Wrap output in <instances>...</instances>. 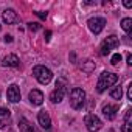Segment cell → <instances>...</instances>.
I'll return each mask as SVG.
<instances>
[{
	"label": "cell",
	"instance_id": "15",
	"mask_svg": "<svg viewBox=\"0 0 132 132\" xmlns=\"http://www.w3.org/2000/svg\"><path fill=\"white\" fill-rule=\"evenodd\" d=\"M117 112H118V106H113V104H106L103 107V113L107 120H113L117 117Z\"/></svg>",
	"mask_w": 132,
	"mask_h": 132
},
{
	"label": "cell",
	"instance_id": "16",
	"mask_svg": "<svg viewBox=\"0 0 132 132\" xmlns=\"http://www.w3.org/2000/svg\"><path fill=\"white\" fill-rule=\"evenodd\" d=\"M81 70H82L84 73H92V72L95 70V62H93V61H90V59L84 61V62L81 64Z\"/></svg>",
	"mask_w": 132,
	"mask_h": 132
},
{
	"label": "cell",
	"instance_id": "17",
	"mask_svg": "<svg viewBox=\"0 0 132 132\" xmlns=\"http://www.w3.org/2000/svg\"><path fill=\"white\" fill-rule=\"evenodd\" d=\"M121 28H123L127 34H130V31H132V19H129V17L123 19V20H121Z\"/></svg>",
	"mask_w": 132,
	"mask_h": 132
},
{
	"label": "cell",
	"instance_id": "12",
	"mask_svg": "<svg viewBox=\"0 0 132 132\" xmlns=\"http://www.w3.org/2000/svg\"><path fill=\"white\" fill-rule=\"evenodd\" d=\"M2 20L5 22V23H8V25H13V23H16L17 22V13L14 11V10H5L3 13H2Z\"/></svg>",
	"mask_w": 132,
	"mask_h": 132
},
{
	"label": "cell",
	"instance_id": "27",
	"mask_svg": "<svg viewBox=\"0 0 132 132\" xmlns=\"http://www.w3.org/2000/svg\"><path fill=\"white\" fill-rule=\"evenodd\" d=\"M127 65H132V56L127 54Z\"/></svg>",
	"mask_w": 132,
	"mask_h": 132
},
{
	"label": "cell",
	"instance_id": "5",
	"mask_svg": "<svg viewBox=\"0 0 132 132\" xmlns=\"http://www.w3.org/2000/svg\"><path fill=\"white\" fill-rule=\"evenodd\" d=\"M120 45V40H118V37L117 36H107L104 40H103V44H101V56H107L112 50H115L117 47Z\"/></svg>",
	"mask_w": 132,
	"mask_h": 132
},
{
	"label": "cell",
	"instance_id": "7",
	"mask_svg": "<svg viewBox=\"0 0 132 132\" xmlns=\"http://www.w3.org/2000/svg\"><path fill=\"white\" fill-rule=\"evenodd\" d=\"M87 25H89V30L93 33V34H100L104 27H106V19L103 17H92L87 20Z\"/></svg>",
	"mask_w": 132,
	"mask_h": 132
},
{
	"label": "cell",
	"instance_id": "8",
	"mask_svg": "<svg viewBox=\"0 0 132 132\" xmlns=\"http://www.w3.org/2000/svg\"><path fill=\"white\" fill-rule=\"evenodd\" d=\"M6 96H8V101L11 103H19L20 101V89L17 84H11L8 87V92H6Z\"/></svg>",
	"mask_w": 132,
	"mask_h": 132
},
{
	"label": "cell",
	"instance_id": "4",
	"mask_svg": "<svg viewBox=\"0 0 132 132\" xmlns=\"http://www.w3.org/2000/svg\"><path fill=\"white\" fill-rule=\"evenodd\" d=\"M33 75H34V78L37 79V82H40V84H44V86H47V84L51 81V78H53L51 70L47 69L45 65H36V67L33 69Z\"/></svg>",
	"mask_w": 132,
	"mask_h": 132
},
{
	"label": "cell",
	"instance_id": "11",
	"mask_svg": "<svg viewBox=\"0 0 132 132\" xmlns=\"http://www.w3.org/2000/svg\"><path fill=\"white\" fill-rule=\"evenodd\" d=\"M11 123V110L6 107H0V127H6Z\"/></svg>",
	"mask_w": 132,
	"mask_h": 132
},
{
	"label": "cell",
	"instance_id": "6",
	"mask_svg": "<svg viewBox=\"0 0 132 132\" xmlns=\"http://www.w3.org/2000/svg\"><path fill=\"white\" fill-rule=\"evenodd\" d=\"M84 123H86V127H87L89 132H98V130L103 127V121H101L96 115H93V113H89V115L86 117Z\"/></svg>",
	"mask_w": 132,
	"mask_h": 132
},
{
	"label": "cell",
	"instance_id": "21",
	"mask_svg": "<svg viewBox=\"0 0 132 132\" xmlns=\"http://www.w3.org/2000/svg\"><path fill=\"white\" fill-rule=\"evenodd\" d=\"M28 28H30L31 31H37V30L40 28V25H39L37 22H30V23H28Z\"/></svg>",
	"mask_w": 132,
	"mask_h": 132
},
{
	"label": "cell",
	"instance_id": "14",
	"mask_svg": "<svg viewBox=\"0 0 132 132\" xmlns=\"http://www.w3.org/2000/svg\"><path fill=\"white\" fill-rule=\"evenodd\" d=\"M2 65H3V67H19V65H20V59L16 54H8V56L3 57Z\"/></svg>",
	"mask_w": 132,
	"mask_h": 132
},
{
	"label": "cell",
	"instance_id": "2",
	"mask_svg": "<svg viewBox=\"0 0 132 132\" xmlns=\"http://www.w3.org/2000/svg\"><path fill=\"white\" fill-rule=\"evenodd\" d=\"M65 93H67V79L65 78H59L56 81V89L50 93V100L51 103H61L65 96Z\"/></svg>",
	"mask_w": 132,
	"mask_h": 132
},
{
	"label": "cell",
	"instance_id": "22",
	"mask_svg": "<svg viewBox=\"0 0 132 132\" xmlns=\"http://www.w3.org/2000/svg\"><path fill=\"white\" fill-rule=\"evenodd\" d=\"M37 17H40V19H47V13H44V11H37V13H34Z\"/></svg>",
	"mask_w": 132,
	"mask_h": 132
},
{
	"label": "cell",
	"instance_id": "9",
	"mask_svg": "<svg viewBox=\"0 0 132 132\" xmlns=\"http://www.w3.org/2000/svg\"><path fill=\"white\" fill-rule=\"evenodd\" d=\"M28 100H30V103L33 106H40L44 103V93L40 90H37V89H33L30 92V95H28Z\"/></svg>",
	"mask_w": 132,
	"mask_h": 132
},
{
	"label": "cell",
	"instance_id": "10",
	"mask_svg": "<svg viewBox=\"0 0 132 132\" xmlns=\"http://www.w3.org/2000/svg\"><path fill=\"white\" fill-rule=\"evenodd\" d=\"M19 129H20V132H40L36 126H33L25 117H20L19 118Z\"/></svg>",
	"mask_w": 132,
	"mask_h": 132
},
{
	"label": "cell",
	"instance_id": "13",
	"mask_svg": "<svg viewBox=\"0 0 132 132\" xmlns=\"http://www.w3.org/2000/svg\"><path fill=\"white\" fill-rule=\"evenodd\" d=\"M37 121H39V124H40L45 130H48L50 126H51V118H50L48 112H45V110H40V112H39V115H37Z\"/></svg>",
	"mask_w": 132,
	"mask_h": 132
},
{
	"label": "cell",
	"instance_id": "20",
	"mask_svg": "<svg viewBox=\"0 0 132 132\" xmlns=\"http://www.w3.org/2000/svg\"><path fill=\"white\" fill-rule=\"evenodd\" d=\"M121 132H132V124L124 121V124L121 126Z\"/></svg>",
	"mask_w": 132,
	"mask_h": 132
},
{
	"label": "cell",
	"instance_id": "23",
	"mask_svg": "<svg viewBox=\"0 0 132 132\" xmlns=\"http://www.w3.org/2000/svg\"><path fill=\"white\" fill-rule=\"evenodd\" d=\"M127 98L132 101V84H129V86H127Z\"/></svg>",
	"mask_w": 132,
	"mask_h": 132
},
{
	"label": "cell",
	"instance_id": "24",
	"mask_svg": "<svg viewBox=\"0 0 132 132\" xmlns=\"http://www.w3.org/2000/svg\"><path fill=\"white\" fill-rule=\"evenodd\" d=\"M123 5H124L126 8H132V2H130V0H124Z\"/></svg>",
	"mask_w": 132,
	"mask_h": 132
},
{
	"label": "cell",
	"instance_id": "1",
	"mask_svg": "<svg viewBox=\"0 0 132 132\" xmlns=\"http://www.w3.org/2000/svg\"><path fill=\"white\" fill-rule=\"evenodd\" d=\"M118 81V75L110 73V72H103L98 78V84H96V90L100 93H103L107 87H112L115 82Z\"/></svg>",
	"mask_w": 132,
	"mask_h": 132
},
{
	"label": "cell",
	"instance_id": "19",
	"mask_svg": "<svg viewBox=\"0 0 132 132\" xmlns=\"http://www.w3.org/2000/svg\"><path fill=\"white\" fill-rule=\"evenodd\" d=\"M118 62H121V54H120V53L113 54L112 59H110V64H112V65H118Z\"/></svg>",
	"mask_w": 132,
	"mask_h": 132
},
{
	"label": "cell",
	"instance_id": "26",
	"mask_svg": "<svg viewBox=\"0 0 132 132\" xmlns=\"http://www.w3.org/2000/svg\"><path fill=\"white\" fill-rule=\"evenodd\" d=\"M50 36H51V31H45V40L47 42L50 40Z\"/></svg>",
	"mask_w": 132,
	"mask_h": 132
},
{
	"label": "cell",
	"instance_id": "3",
	"mask_svg": "<svg viewBox=\"0 0 132 132\" xmlns=\"http://www.w3.org/2000/svg\"><path fill=\"white\" fill-rule=\"evenodd\" d=\"M70 100V106L73 107V109H76V110H79V109H82V106H84V103H86V92L82 90V89H79V87H73L72 90H70V96H69Z\"/></svg>",
	"mask_w": 132,
	"mask_h": 132
},
{
	"label": "cell",
	"instance_id": "25",
	"mask_svg": "<svg viewBox=\"0 0 132 132\" xmlns=\"http://www.w3.org/2000/svg\"><path fill=\"white\" fill-rule=\"evenodd\" d=\"M5 42H13V36L11 34H6L5 36Z\"/></svg>",
	"mask_w": 132,
	"mask_h": 132
},
{
	"label": "cell",
	"instance_id": "18",
	"mask_svg": "<svg viewBox=\"0 0 132 132\" xmlns=\"http://www.w3.org/2000/svg\"><path fill=\"white\" fill-rule=\"evenodd\" d=\"M110 96H112L113 100H121V96H123V89H121V87L112 89V90H110Z\"/></svg>",
	"mask_w": 132,
	"mask_h": 132
},
{
	"label": "cell",
	"instance_id": "28",
	"mask_svg": "<svg viewBox=\"0 0 132 132\" xmlns=\"http://www.w3.org/2000/svg\"><path fill=\"white\" fill-rule=\"evenodd\" d=\"M0 30H2V25H0Z\"/></svg>",
	"mask_w": 132,
	"mask_h": 132
}]
</instances>
